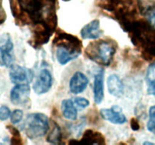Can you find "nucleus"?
Returning <instances> with one entry per match:
<instances>
[{"instance_id": "1", "label": "nucleus", "mask_w": 155, "mask_h": 145, "mask_svg": "<svg viewBox=\"0 0 155 145\" xmlns=\"http://www.w3.org/2000/svg\"><path fill=\"white\" fill-rule=\"evenodd\" d=\"M127 33L132 43L142 52L143 59L147 61L155 57V27L148 21H134Z\"/></svg>"}, {"instance_id": "18", "label": "nucleus", "mask_w": 155, "mask_h": 145, "mask_svg": "<svg viewBox=\"0 0 155 145\" xmlns=\"http://www.w3.org/2000/svg\"><path fill=\"white\" fill-rule=\"evenodd\" d=\"M51 130L47 136V141L51 143H58L61 138V131L59 125L54 121L51 122Z\"/></svg>"}, {"instance_id": "15", "label": "nucleus", "mask_w": 155, "mask_h": 145, "mask_svg": "<svg viewBox=\"0 0 155 145\" xmlns=\"http://www.w3.org/2000/svg\"><path fill=\"white\" fill-rule=\"evenodd\" d=\"M80 143L85 144H105V138L98 131L88 129L83 133Z\"/></svg>"}, {"instance_id": "25", "label": "nucleus", "mask_w": 155, "mask_h": 145, "mask_svg": "<svg viewBox=\"0 0 155 145\" xmlns=\"http://www.w3.org/2000/svg\"><path fill=\"white\" fill-rule=\"evenodd\" d=\"M6 20V13L2 6V0H0V24H2Z\"/></svg>"}, {"instance_id": "20", "label": "nucleus", "mask_w": 155, "mask_h": 145, "mask_svg": "<svg viewBox=\"0 0 155 145\" xmlns=\"http://www.w3.org/2000/svg\"><path fill=\"white\" fill-rule=\"evenodd\" d=\"M147 128L150 132L155 134V105L151 107L149 110V120L147 124Z\"/></svg>"}, {"instance_id": "2", "label": "nucleus", "mask_w": 155, "mask_h": 145, "mask_svg": "<svg viewBox=\"0 0 155 145\" xmlns=\"http://www.w3.org/2000/svg\"><path fill=\"white\" fill-rule=\"evenodd\" d=\"M85 52L92 61L104 66H109L113 61L116 52L115 42L107 40L93 42L88 45Z\"/></svg>"}, {"instance_id": "6", "label": "nucleus", "mask_w": 155, "mask_h": 145, "mask_svg": "<svg viewBox=\"0 0 155 145\" xmlns=\"http://www.w3.org/2000/svg\"><path fill=\"white\" fill-rule=\"evenodd\" d=\"M9 76L11 81L15 84H29L33 81L34 73L29 68L12 64L10 66Z\"/></svg>"}, {"instance_id": "21", "label": "nucleus", "mask_w": 155, "mask_h": 145, "mask_svg": "<svg viewBox=\"0 0 155 145\" xmlns=\"http://www.w3.org/2000/svg\"><path fill=\"white\" fill-rule=\"evenodd\" d=\"M23 116H24V113L21 110H15L11 114V121L13 124H17L20 122L22 119Z\"/></svg>"}, {"instance_id": "12", "label": "nucleus", "mask_w": 155, "mask_h": 145, "mask_svg": "<svg viewBox=\"0 0 155 145\" xmlns=\"http://www.w3.org/2000/svg\"><path fill=\"white\" fill-rule=\"evenodd\" d=\"M80 34L84 39H96L101 37L103 31L100 29V21L95 19L89 22L82 28Z\"/></svg>"}, {"instance_id": "17", "label": "nucleus", "mask_w": 155, "mask_h": 145, "mask_svg": "<svg viewBox=\"0 0 155 145\" xmlns=\"http://www.w3.org/2000/svg\"><path fill=\"white\" fill-rule=\"evenodd\" d=\"M61 111L64 117L69 120H75L77 118V110L71 99H65L61 103Z\"/></svg>"}, {"instance_id": "16", "label": "nucleus", "mask_w": 155, "mask_h": 145, "mask_svg": "<svg viewBox=\"0 0 155 145\" xmlns=\"http://www.w3.org/2000/svg\"><path fill=\"white\" fill-rule=\"evenodd\" d=\"M56 48H57L55 52L56 58L58 63L61 65L67 64L70 61L78 57L80 55L79 54L72 52L62 47H56Z\"/></svg>"}, {"instance_id": "4", "label": "nucleus", "mask_w": 155, "mask_h": 145, "mask_svg": "<svg viewBox=\"0 0 155 145\" xmlns=\"http://www.w3.org/2000/svg\"><path fill=\"white\" fill-rule=\"evenodd\" d=\"M53 44L56 47H62L79 54H81L83 48L81 41L77 36L66 33H60L56 35Z\"/></svg>"}, {"instance_id": "10", "label": "nucleus", "mask_w": 155, "mask_h": 145, "mask_svg": "<svg viewBox=\"0 0 155 145\" xmlns=\"http://www.w3.org/2000/svg\"><path fill=\"white\" fill-rule=\"evenodd\" d=\"M100 113L103 119L111 123L122 125L127 122V118L122 113V109L118 106H114L110 109H101Z\"/></svg>"}, {"instance_id": "9", "label": "nucleus", "mask_w": 155, "mask_h": 145, "mask_svg": "<svg viewBox=\"0 0 155 145\" xmlns=\"http://www.w3.org/2000/svg\"><path fill=\"white\" fill-rule=\"evenodd\" d=\"M30 88L28 84H16L12 89L10 98L15 105L23 106L30 99Z\"/></svg>"}, {"instance_id": "14", "label": "nucleus", "mask_w": 155, "mask_h": 145, "mask_svg": "<svg viewBox=\"0 0 155 145\" xmlns=\"http://www.w3.org/2000/svg\"><path fill=\"white\" fill-rule=\"evenodd\" d=\"M107 89L110 95L117 98H120L124 95V84L120 77L116 74H112L107 79Z\"/></svg>"}, {"instance_id": "11", "label": "nucleus", "mask_w": 155, "mask_h": 145, "mask_svg": "<svg viewBox=\"0 0 155 145\" xmlns=\"http://www.w3.org/2000/svg\"><path fill=\"white\" fill-rule=\"evenodd\" d=\"M89 83V79L86 75L81 72H76L70 80V90L75 95L82 93L86 90Z\"/></svg>"}, {"instance_id": "26", "label": "nucleus", "mask_w": 155, "mask_h": 145, "mask_svg": "<svg viewBox=\"0 0 155 145\" xmlns=\"http://www.w3.org/2000/svg\"><path fill=\"white\" fill-rule=\"evenodd\" d=\"M130 125H131V128L133 131H138L140 128L139 121L136 118H132L131 121H130Z\"/></svg>"}, {"instance_id": "23", "label": "nucleus", "mask_w": 155, "mask_h": 145, "mask_svg": "<svg viewBox=\"0 0 155 145\" xmlns=\"http://www.w3.org/2000/svg\"><path fill=\"white\" fill-rule=\"evenodd\" d=\"M11 116V111L6 106H2L0 107V120L5 121Z\"/></svg>"}, {"instance_id": "27", "label": "nucleus", "mask_w": 155, "mask_h": 145, "mask_svg": "<svg viewBox=\"0 0 155 145\" xmlns=\"http://www.w3.org/2000/svg\"><path fill=\"white\" fill-rule=\"evenodd\" d=\"M147 14H148V21L151 23V25L154 26V27H155V9L151 11L150 12H148Z\"/></svg>"}, {"instance_id": "24", "label": "nucleus", "mask_w": 155, "mask_h": 145, "mask_svg": "<svg viewBox=\"0 0 155 145\" xmlns=\"http://www.w3.org/2000/svg\"><path fill=\"white\" fill-rule=\"evenodd\" d=\"M74 103L80 108H86L89 105V101L86 98L77 97L74 99Z\"/></svg>"}, {"instance_id": "7", "label": "nucleus", "mask_w": 155, "mask_h": 145, "mask_svg": "<svg viewBox=\"0 0 155 145\" xmlns=\"http://www.w3.org/2000/svg\"><path fill=\"white\" fill-rule=\"evenodd\" d=\"M33 25V38L30 41V44L34 48H39L49 41L50 37L54 32L41 23L34 24Z\"/></svg>"}, {"instance_id": "3", "label": "nucleus", "mask_w": 155, "mask_h": 145, "mask_svg": "<svg viewBox=\"0 0 155 145\" xmlns=\"http://www.w3.org/2000/svg\"><path fill=\"white\" fill-rule=\"evenodd\" d=\"M49 128L48 116L44 113L29 114L24 123V131L30 139H37L45 135Z\"/></svg>"}, {"instance_id": "13", "label": "nucleus", "mask_w": 155, "mask_h": 145, "mask_svg": "<svg viewBox=\"0 0 155 145\" xmlns=\"http://www.w3.org/2000/svg\"><path fill=\"white\" fill-rule=\"evenodd\" d=\"M94 101L96 104H101L104 98V69H101L95 75L93 85Z\"/></svg>"}, {"instance_id": "8", "label": "nucleus", "mask_w": 155, "mask_h": 145, "mask_svg": "<svg viewBox=\"0 0 155 145\" xmlns=\"http://www.w3.org/2000/svg\"><path fill=\"white\" fill-rule=\"evenodd\" d=\"M52 76L50 71L47 69H41L33 86L35 93L43 95L48 92L52 86Z\"/></svg>"}, {"instance_id": "5", "label": "nucleus", "mask_w": 155, "mask_h": 145, "mask_svg": "<svg viewBox=\"0 0 155 145\" xmlns=\"http://www.w3.org/2000/svg\"><path fill=\"white\" fill-rule=\"evenodd\" d=\"M14 45L8 34H4L0 37V65L11 66L13 64L15 57L13 54Z\"/></svg>"}, {"instance_id": "19", "label": "nucleus", "mask_w": 155, "mask_h": 145, "mask_svg": "<svg viewBox=\"0 0 155 145\" xmlns=\"http://www.w3.org/2000/svg\"><path fill=\"white\" fill-rule=\"evenodd\" d=\"M7 129L8 130L9 132L12 134V138H11V143L15 145H21L22 144V138H21L20 131L17 129L15 127L12 126V125H8Z\"/></svg>"}, {"instance_id": "22", "label": "nucleus", "mask_w": 155, "mask_h": 145, "mask_svg": "<svg viewBox=\"0 0 155 145\" xmlns=\"http://www.w3.org/2000/svg\"><path fill=\"white\" fill-rule=\"evenodd\" d=\"M146 78L149 82H155V62L150 64V66H148Z\"/></svg>"}, {"instance_id": "28", "label": "nucleus", "mask_w": 155, "mask_h": 145, "mask_svg": "<svg viewBox=\"0 0 155 145\" xmlns=\"http://www.w3.org/2000/svg\"><path fill=\"white\" fill-rule=\"evenodd\" d=\"M148 93L151 95H154L155 96V82H150L149 86L148 89Z\"/></svg>"}]
</instances>
